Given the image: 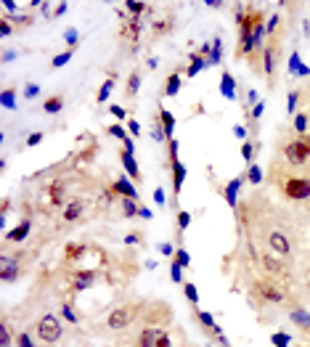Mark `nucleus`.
<instances>
[{
  "label": "nucleus",
  "mask_w": 310,
  "mask_h": 347,
  "mask_svg": "<svg viewBox=\"0 0 310 347\" xmlns=\"http://www.w3.org/2000/svg\"><path fill=\"white\" fill-rule=\"evenodd\" d=\"M294 67H297V56H292V69H294ZM300 69H302V74H308L305 67H300Z\"/></svg>",
  "instance_id": "obj_57"
},
{
  "label": "nucleus",
  "mask_w": 310,
  "mask_h": 347,
  "mask_svg": "<svg viewBox=\"0 0 310 347\" xmlns=\"http://www.w3.org/2000/svg\"><path fill=\"white\" fill-rule=\"evenodd\" d=\"M281 191L286 199H294V201H302L310 196V178H286L281 183Z\"/></svg>",
  "instance_id": "obj_4"
},
{
  "label": "nucleus",
  "mask_w": 310,
  "mask_h": 347,
  "mask_svg": "<svg viewBox=\"0 0 310 347\" xmlns=\"http://www.w3.org/2000/svg\"><path fill=\"white\" fill-rule=\"evenodd\" d=\"M183 292H186V297H188L194 305L199 302V294H196V286H194V284H186V286H183Z\"/></svg>",
  "instance_id": "obj_36"
},
{
  "label": "nucleus",
  "mask_w": 310,
  "mask_h": 347,
  "mask_svg": "<svg viewBox=\"0 0 310 347\" xmlns=\"http://www.w3.org/2000/svg\"><path fill=\"white\" fill-rule=\"evenodd\" d=\"M0 278H3V281H14V278H16V268H14V260H8V257L3 260V271H0Z\"/></svg>",
  "instance_id": "obj_23"
},
{
  "label": "nucleus",
  "mask_w": 310,
  "mask_h": 347,
  "mask_svg": "<svg viewBox=\"0 0 310 347\" xmlns=\"http://www.w3.org/2000/svg\"><path fill=\"white\" fill-rule=\"evenodd\" d=\"M72 281H75V289H88L96 281V271H77L75 276H72Z\"/></svg>",
  "instance_id": "obj_10"
},
{
  "label": "nucleus",
  "mask_w": 310,
  "mask_h": 347,
  "mask_svg": "<svg viewBox=\"0 0 310 347\" xmlns=\"http://www.w3.org/2000/svg\"><path fill=\"white\" fill-rule=\"evenodd\" d=\"M61 331H64V326H61V321H58L56 316H43L40 321H37V337L43 339V342H56L58 337H61Z\"/></svg>",
  "instance_id": "obj_3"
},
{
  "label": "nucleus",
  "mask_w": 310,
  "mask_h": 347,
  "mask_svg": "<svg viewBox=\"0 0 310 347\" xmlns=\"http://www.w3.org/2000/svg\"><path fill=\"white\" fill-rule=\"evenodd\" d=\"M173 278H175V281H181V265H175V268H173Z\"/></svg>",
  "instance_id": "obj_55"
},
{
  "label": "nucleus",
  "mask_w": 310,
  "mask_h": 347,
  "mask_svg": "<svg viewBox=\"0 0 310 347\" xmlns=\"http://www.w3.org/2000/svg\"><path fill=\"white\" fill-rule=\"evenodd\" d=\"M120 159H122V167L125 170H128V175H130V178H141V170H138V165H135V159H133V154H130V151H122L120 154Z\"/></svg>",
  "instance_id": "obj_13"
},
{
  "label": "nucleus",
  "mask_w": 310,
  "mask_h": 347,
  "mask_svg": "<svg viewBox=\"0 0 310 347\" xmlns=\"http://www.w3.org/2000/svg\"><path fill=\"white\" fill-rule=\"evenodd\" d=\"M292 321H294V323H302V326H305V329H310V316H308V313H302V310H294V313H292Z\"/></svg>",
  "instance_id": "obj_30"
},
{
  "label": "nucleus",
  "mask_w": 310,
  "mask_h": 347,
  "mask_svg": "<svg viewBox=\"0 0 310 347\" xmlns=\"http://www.w3.org/2000/svg\"><path fill=\"white\" fill-rule=\"evenodd\" d=\"M154 199H156V204H164V191H162V188H156V191H154Z\"/></svg>",
  "instance_id": "obj_48"
},
{
  "label": "nucleus",
  "mask_w": 310,
  "mask_h": 347,
  "mask_svg": "<svg viewBox=\"0 0 310 347\" xmlns=\"http://www.w3.org/2000/svg\"><path fill=\"white\" fill-rule=\"evenodd\" d=\"M85 207H88V201L82 199V196H77V199H72L67 207H64V220L67 223H75V220H80L82 218V212H85Z\"/></svg>",
  "instance_id": "obj_7"
},
{
  "label": "nucleus",
  "mask_w": 310,
  "mask_h": 347,
  "mask_svg": "<svg viewBox=\"0 0 310 347\" xmlns=\"http://www.w3.org/2000/svg\"><path fill=\"white\" fill-rule=\"evenodd\" d=\"M16 342H19V347H35V345H32V339L27 337V334H19V337H16Z\"/></svg>",
  "instance_id": "obj_41"
},
{
  "label": "nucleus",
  "mask_w": 310,
  "mask_h": 347,
  "mask_svg": "<svg viewBox=\"0 0 310 347\" xmlns=\"http://www.w3.org/2000/svg\"><path fill=\"white\" fill-rule=\"evenodd\" d=\"M191 225V212H186V209H181V212H178V231H186V228Z\"/></svg>",
  "instance_id": "obj_26"
},
{
  "label": "nucleus",
  "mask_w": 310,
  "mask_h": 347,
  "mask_svg": "<svg viewBox=\"0 0 310 347\" xmlns=\"http://www.w3.org/2000/svg\"><path fill=\"white\" fill-rule=\"evenodd\" d=\"M27 98H35L37 96V85H27V93H24Z\"/></svg>",
  "instance_id": "obj_49"
},
{
  "label": "nucleus",
  "mask_w": 310,
  "mask_h": 347,
  "mask_svg": "<svg viewBox=\"0 0 310 347\" xmlns=\"http://www.w3.org/2000/svg\"><path fill=\"white\" fill-rule=\"evenodd\" d=\"M0 35H3V37H8V35H11V24L5 22V19H0Z\"/></svg>",
  "instance_id": "obj_44"
},
{
  "label": "nucleus",
  "mask_w": 310,
  "mask_h": 347,
  "mask_svg": "<svg viewBox=\"0 0 310 347\" xmlns=\"http://www.w3.org/2000/svg\"><path fill=\"white\" fill-rule=\"evenodd\" d=\"M109 133L114 135V138H120V141H128V138H125V127H120V125H111Z\"/></svg>",
  "instance_id": "obj_40"
},
{
  "label": "nucleus",
  "mask_w": 310,
  "mask_h": 347,
  "mask_svg": "<svg viewBox=\"0 0 310 347\" xmlns=\"http://www.w3.org/2000/svg\"><path fill=\"white\" fill-rule=\"evenodd\" d=\"M276 24H279V16H273V19L268 22V32H273V29H276Z\"/></svg>",
  "instance_id": "obj_53"
},
{
  "label": "nucleus",
  "mask_w": 310,
  "mask_h": 347,
  "mask_svg": "<svg viewBox=\"0 0 310 347\" xmlns=\"http://www.w3.org/2000/svg\"><path fill=\"white\" fill-rule=\"evenodd\" d=\"M154 347H170V337L167 334H159V337H156V345Z\"/></svg>",
  "instance_id": "obj_45"
},
{
  "label": "nucleus",
  "mask_w": 310,
  "mask_h": 347,
  "mask_svg": "<svg viewBox=\"0 0 310 347\" xmlns=\"http://www.w3.org/2000/svg\"><path fill=\"white\" fill-rule=\"evenodd\" d=\"M67 40H69L72 45H75V43H77V32H75V29H69V32H67Z\"/></svg>",
  "instance_id": "obj_52"
},
{
  "label": "nucleus",
  "mask_w": 310,
  "mask_h": 347,
  "mask_svg": "<svg viewBox=\"0 0 310 347\" xmlns=\"http://www.w3.org/2000/svg\"><path fill=\"white\" fill-rule=\"evenodd\" d=\"M130 133H133V135H138V133H141V127H138V122H130Z\"/></svg>",
  "instance_id": "obj_54"
},
{
  "label": "nucleus",
  "mask_w": 310,
  "mask_h": 347,
  "mask_svg": "<svg viewBox=\"0 0 310 347\" xmlns=\"http://www.w3.org/2000/svg\"><path fill=\"white\" fill-rule=\"evenodd\" d=\"M75 56V50H64V53H58V56H53V61H51V67L53 69H58V67H64V64L69 61V58Z\"/></svg>",
  "instance_id": "obj_25"
},
{
  "label": "nucleus",
  "mask_w": 310,
  "mask_h": 347,
  "mask_svg": "<svg viewBox=\"0 0 310 347\" xmlns=\"http://www.w3.org/2000/svg\"><path fill=\"white\" fill-rule=\"evenodd\" d=\"M29 225H32L29 220H22V225H16L14 231L5 233V241H11V244H19V241H22V239L29 233Z\"/></svg>",
  "instance_id": "obj_12"
},
{
  "label": "nucleus",
  "mask_w": 310,
  "mask_h": 347,
  "mask_svg": "<svg viewBox=\"0 0 310 347\" xmlns=\"http://www.w3.org/2000/svg\"><path fill=\"white\" fill-rule=\"evenodd\" d=\"M202 67H204V58H202V56H191V69H188V77H194Z\"/></svg>",
  "instance_id": "obj_33"
},
{
  "label": "nucleus",
  "mask_w": 310,
  "mask_h": 347,
  "mask_svg": "<svg viewBox=\"0 0 310 347\" xmlns=\"http://www.w3.org/2000/svg\"><path fill=\"white\" fill-rule=\"evenodd\" d=\"M138 241H141V233H128L125 236V244H138Z\"/></svg>",
  "instance_id": "obj_46"
},
{
  "label": "nucleus",
  "mask_w": 310,
  "mask_h": 347,
  "mask_svg": "<svg viewBox=\"0 0 310 347\" xmlns=\"http://www.w3.org/2000/svg\"><path fill=\"white\" fill-rule=\"evenodd\" d=\"M252 154H255V146L249 141H244L241 143V156H244V162H252Z\"/></svg>",
  "instance_id": "obj_35"
},
{
  "label": "nucleus",
  "mask_w": 310,
  "mask_h": 347,
  "mask_svg": "<svg viewBox=\"0 0 310 347\" xmlns=\"http://www.w3.org/2000/svg\"><path fill=\"white\" fill-rule=\"evenodd\" d=\"M138 88H141V74H138V72H133V74L128 77V88H125V90H128L130 98H135V96H138Z\"/></svg>",
  "instance_id": "obj_22"
},
{
  "label": "nucleus",
  "mask_w": 310,
  "mask_h": 347,
  "mask_svg": "<svg viewBox=\"0 0 310 347\" xmlns=\"http://www.w3.org/2000/svg\"><path fill=\"white\" fill-rule=\"evenodd\" d=\"M252 289H255L257 297L265 299V302H284V292L279 289V284L270 281V278H257Z\"/></svg>",
  "instance_id": "obj_6"
},
{
  "label": "nucleus",
  "mask_w": 310,
  "mask_h": 347,
  "mask_svg": "<svg viewBox=\"0 0 310 347\" xmlns=\"http://www.w3.org/2000/svg\"><path fill=\"white\" fill-rule=\"evenodd\" d=\"M109 111H111V114H114V117H117V120H125V114H128V111H125L122 106H117V103H114V106H111Z\"/></svg>",
  "instance_id": "obj_42"
},
{
  "label": "nucleus",
  "mask_w": 310,
  "mask_h": 347,
  "mask_svg": "<svg viewBox=\"0 0 310 347\" xmlns=\"http://www.w3.org/2000/svg\"><path fill=\"white\" fill-rule=\"evenodd\" d=\"M260 263H262V268H265V273H270V276H279V273L284 271V265L273 257V254H262Z\"/></svg>",
  "instance_id": "obj_14"
},
{
  "label": "nucleus",
  "mask_w": 310,
  "mask_h": 347,
  "mask_svg": "<svg viewBox=\"0 0 310 347\" xmlns=\"http://www.w3.org/2000/svg\"><path fill=\"white\" fill-rule=\"evenodd\" d=\"M40 141H43V133H32L29 138H27V146H37Z\"/></svg>",
  "instance_id": "obj_43"
},
{
  "label": "nucleus",
  "mask_w": 310,
  "mask_h": 347,
  "mask_svg": "<svg viewBox=\"0 0 310 347\" xmlns=\"http://www.w3.org/2000/svg\"><path fill=\"white\" fill-rule=\"evenodd\" d=\"M284 156H286L289 165H305L308 156H310V138H297V141H289L284 146Z\"/></svg>",
  "instance_id": "obj_2"
},
{
  "label": "nucleus",
  "mask_w": 310,
  "mask_h": 347,
  "mask_svg": "<svg viewBox=\"0 0 310 347\" xmlns=\"http://www.w3.org/2000/svg\"><path fill=\"white\" fill-rule=\"evenodd\" d=\"M159 125L164 127V135H167V138H170V135H173V127H175V120H173V114H170V111H159Z\"/></svg>",
  "instance_id": "obj_21"
},
{
  "label": "nucleus",
  "mask_w": 310,
  "mask_h": 347,
  "mask_svg": "<svg viewBox=\"0 0 310 347\" xmlns=\"http://www.w3.org/2000/svg\"><path fill=\"white\" fill-rule=\"evenodd\" d=\"M111 191L120 194V196H125V199H138V191H135L133 186H130L128 180H117L114 186H111Z\"/></svg>",
  "instance_id": "obj_15"
},
{
  "label": "nucleus",
  "mask_w": 310,
  "mask_h": 347,
  "mask_svg": "<svg viewBox=\"0 0 310 347\" xmlns=\"http://www.w3.org/2000/svg\"><path fill=\"white\" fill-rule=\"evenodd\" d=\"M297 98H300L297 93H289V111H294V103H297Z\"/></svg>",
  "instance_id": "obj_50"
},
{
  "label": "nucleus",
  "mask_w": 310,
  "mask_h": 347,
  "mask_svg": "<svg viewBox=\"0 0 310 347\" xmlns=\"http://www.w3.org/2000/svg\"><path fill=\"white\" fill-rule=\"evenodd\" d=\"M135 313H138L135 305H120V307H114V310L109 313V318H106V326H109L111 331H122V329H128V326L133 323Z\"/></svg>",
  "instance_id": "obj_1"
},
{
  "label": "nucleus",
  "mask_w": 310,
  "mask_h": 347,
  "mask_svg": "<svg viewBox=\"0 0 310 347\" xmlns=\"http://www.w3.org/2000/svg\"><path fill=\"white\" fill-rule=\"evenodd\" d=\"M159 329H154V326H149V329L141 331V337H138V345L135 347H154L156 345V337H159Z\"/></svg>",
  "instance_id": "obj_11"
},
{
  "label": "nucleus",
  "mask_w": 310,
  "mask_h": 347,
  "mask_svg": "<svg viewBox=\"0 0 310 347\" xmlns=\"http://www.w3.org/2000/svg\"><path fill=\"white\" fill-rule=\"evenodd\" d=\"M141 29H143V24H141V19H130L128 24H125V29H122V37H130V40H138V35H141Z\"/></svg>",
  "instance_id": "obj_16"
},
{
  "label": "nucleus",
  "mask_w": 310,
  "mask_h": 347,
  "mask_svg": "<svg viewBox=\"0 0 310 347\" xmlns=\"http://www.w3.org/2000/svg\"><path fill=\"white\" fill-rule=\"evenodd\" d=\"M188 263H191V254H188L186 249H183V247H181V249L175 252V265H181V268H188Z\"/></svg>",
  "instance_id": "obj_28"
},
{
  "label": "nucleus",
  "mask_w": 310,
  "mask_h": 347,
  "mask_svg": "<svg viewBox=\"0 0 310 347\" xmlns=\"http://www.w3.org/2000/svg\"><path fill=\"white\" fill-rule=\"evenodd\" d=\"M247 178L252 180V183H260V170H257V165H249V173H247Z\"/></svg>",
  "instance_id": "obj_39"
},
{
  "label": "nucleus",
  "mask_w": 310,
  "mask_h": 347,
  "mask_svg": "<svg viewBox=\"0 0 310 347\" xmlns=\"http://www.w3.org/2000/svg\"><path fill=\"white\" fill-rule=\"evenodd\" d=\"M109 90H111V80L101 85V90H98V103H103V101L109 98Z\"/></svg>",
  "instance_id": "obj_38"
},
{
  "label": "nucleus",
  "mask_w": 310,
  "mask_h": 347,
  "mask_svg": "<svg viewBox=\"0 0 310 347\" xmlns=\"http://www.w3.org/2000/svg\"><path fill=\"white\" fill-rule=\"evenodd\" d=\"M82 254H85V247H75V244H69V247H67V260L82 257Z\"/></svg>",
  "instance_id": "obj_34"
},
{
  "label": "nucleus",
  "mask_w": 310,
  "mask_h": 347,
  "mask_svg": "<svg viewBox=\"0 0 310 347\" xmlns=\"http://www.w3.org/2000/svg\"><path fill=\"white\" fill-rule=\"evenodd\" d=\"M159 249H162L164 254H173V247H170V244H162V247H159Z\"/></svg>",
  "instance_id": "obj_56"
},
{
  "label": "nucleus",
  "mask_w": 310,
  "mask_h": 347,
  "mask_svg": "<svg viewBox=\"0 0 310 347\" xmlns=\"http://www.w3.org/2000/svg\"><path fill=\"white\" fill-rule=\"evenodd\" d=\"M199 321H202V323H204V329H209V331H212V334H215V337H217V339H220V342H226V339H223V334H220V329H217V326H215V318H212V316H209V313H204V310H199Z\"/></svg>",
  "instance_id": "obj_18"
},
{
  "label": "nucleus",
  "mask_w": 310,
  "mask_h": 347,
  "mask_svg": "<svg viewBox=\"0 0 310 347\" xmlns=\"http://www.w3.org/2000/svg\"><path fill=\"white\" fill-rule=\"evenodd\" d=\"M11 93H14V90H5V96H3V103H5V106H14V96H11Z\"/></svg>",
  "instance_id": "obj_47"
},
{
  "label": "nucleus",
  "mask_w": 310,
  "mask_h": 347,
  "mask_svg": "<svg viewBox=\"0 0 310 347\" xmlns=\"http://www.w3.org/2000/svg\"><path fill=\"white\" fill-rule=\"evenodd\" d=\"M64 318H69V321H77V318H75V313L69 310V305H64Z\"/></svg>",
  "instance_id": "obj_51"
},
{
  "label": "nucleus",
  "mask_w": 310,
  "mask_h": 347,
  "mask_svg": "<svg viewBox=\"0 0 310 347\" xmlns=\"http://www.w3.org/2000/svg\"><path fill=\"white\" fill-rule=\"evenodd\" d=\"M262 69H265L268 82H273V72H276V48L273 45H268V48L262 50Z\"/></svg>",
  "instance_id": "obj_9"
},
{
  "label": "nucleus",
  "mask_w": 310,
  "mask_h": 347,
  "mask_svg": "<svg viewBox=\"0 0 310 347\" xmlns=\"http://www.w3.org/2000/svg\"><path fill=\"white\" fill-rule=\"evenodd\" d=\"M220 90H223V96H226V98H236V93H233L236 82H233V77H231L228 72L223 74V80H220Z\"/></svg>",
  "instance_id": "obj_20"
},
{
  "label": "nucleus",
  "mask_w": 310,
  "mask_h": 347,
  "mask_svg": "<svg viewBox=\"0 0 310 347\" xmlns=\"http://www.w3.org/2000/svg\"><path fill=\"white\" fill-rule=\"evenodd\" d=\"M236 186H239V180H236V183H231V186L226 188V201H228L231 207L236 204V199H233V196H236Z\"/></svg>",
  "instance_id": "obj_37"
},
{
  "label": "nucleus",
  "mask_w": 310,
  "mask_h": 347,
  "mask_svg": "<svg viewBox=\"0 0 310 347\" xmlns=\"http://www.w3.org/2000/svg\"><path fill=\"white\" fill-rule=\"evenodd\" d=\"M125 8H128L130 14H133V16L138 19V16L143 14V11H146V3H125Z\"/></svg>",
  "instance_id": "obj_32"
},
{
  "label": "nucleus",
  "mask_w": 310,
  "mask_h": 347,
  "mask_svg": "<svg viewBox=\"0 0 310 347\" xmlns=\"http://www.w3.org/2000/svg\"><path fill=\"white\" fill-rule=\"evenodd\" d=\"M178 90H181V74H170L167 85H164V93H167V96H178Z\"/></svg>",
  "instance_id": "obj_24"
},
{
  "label": "nucleus",
  "mask_w": 310,
  "mask_h": 347,
  "mask_svg": "<svg viewBox=\"0 0 310 347\" xmlns=\"http://www.w3.org/2000/svg\"><path fill=\"white\" fill-rule=\"evenodd\" d=\"M294 127H297V133H300V135H305V130H308V114H297L294 117Z\"/></svg>",
  "instance_id": "obj_31"
},
{
  "label": "nucleus",
  "mask_w": 310,
  "mask_h": 347,
  "mask_svg": "<svg viewBox=\"0 0 310 347\" xmlns=\"http://www.w3.org/2000/svg\"><path fill=\"white\" fill-rule=\"evenodd\" d=\"M170 165H173V194L178 196L183 191V183H186L188 170H186V165H183L181 159H178V143L175 141H170Z\"/></svg>",
  "instance_id": "obj_5"
},
{
  "label": "nucleus",
  "mask_w": 310,
  "mask_h": 347,
  "mask_svg": "<svg viewBox=\"0 0 310 347\" xmlns=\"http://www.w3.org/2000/svg\"><path fill=\"white\" fill-rule=\"evenodd\" d=\"M61 109H64V96H61V93L45 98V103H43V111H45V114H56V111H61Z\"/></svg>",
  "instance_id": "obj_17"
},
{
  "label": "nucleus",
  "mask_w": 310,
  "mask_h": 347,
  "mask_svg": "<svg viewBox=\"0 0 310 347\" xmlns=\"http://www.w3.org/2000/svg\"><path fill=\"white\" fill-rule=\"evenodd\" d=\"M268 247H270L273 252H279V254H289V252H292V244H289V239L284 236V233H279V231L268 233Z\"/></svg>",
  "instance_id": "obj_8"
},
{
  "label": "nucleus",
  "mask_w": 310,
  "mask_h": 347,
  "mask_svg": "<svg viewBox=\"0 0 310 347\" xmlns=\"http://www.w3.org/2000/svg\"><path fill=\"white\" fill-rule=\"evenodd\" d=\"M61 201H64V183L56 180V183H51V204L61 207Z\"/></svg>",
  "instance_id": "obj_19"
},
{
  "label": "nucleus",
  "mask_w": 310,
  "mask_h": 347,
  "mask_svg": "<svg viewBox=\"0 0 310 347\" xmlns=\"http://www.w3.org/2000/svg\"><path fill=\"white\" fill-rule=\"evenodd\" d=\"M122 209H125V218H133V215L141 212V209L135 207V199H125L122 201Z\"/></svg>",
  "instance_id": "obj_29"
},
{
  "label": "nucleus",
  "mask_w": 310,
  "mask_h": 347,
  "mask_svg": "<svg viewBox=\"0 0 310 347\" xmlns=\"http://www.w3.org/2000/svg\"><path fill=\"white\" fill-rule=\"evenodd\" d=\"M0 347H11V329H8V323H0Z\"/></svg>",
  "instance_id": "obj_27"
}]
</instances>
